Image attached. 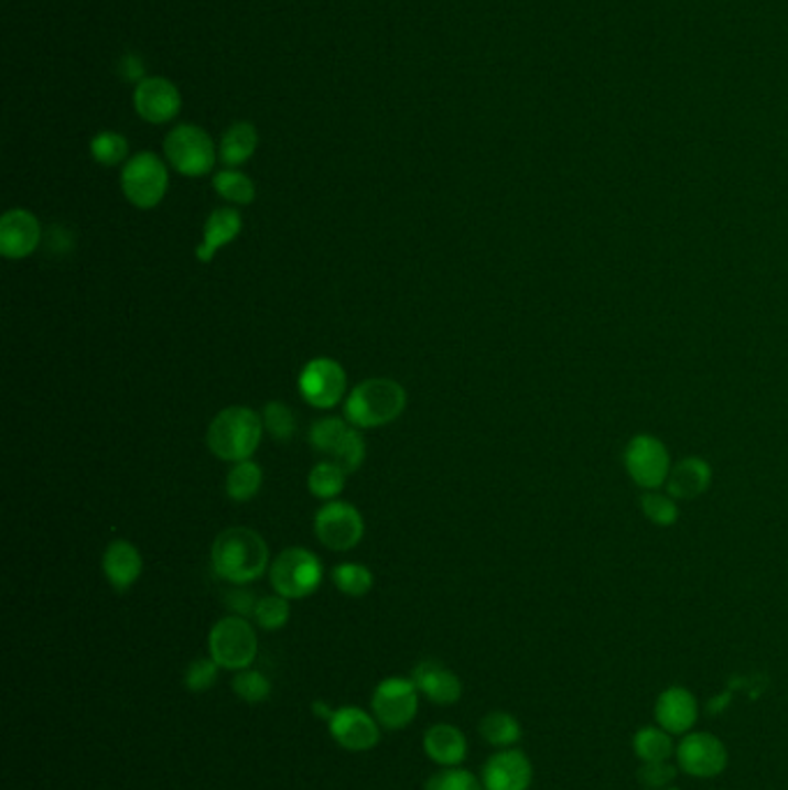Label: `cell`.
Returning <instances> with one entry per match:
<instances>
[{
    "label": "cell",
    "mask_w": 788,
    "mask_h": 790,
    "mask_svg": "<svg viewBox=\"0 0 788 790\" xmlns=\"http://www.w3.org/2000/svg\"><path fill=\"white\" fill-rule=\"evenodd\" d=\"M479 733L488 742V745H493L497 749H511L522 737V726L514 714L497 710V712H488L484 716L479 724Z\"/></svg>",
    "instance_id": "603a6c76"
},
{
    "label": "cell",
    "mask_w": 788,
    "mask_h": 790,
    "mask_svg": "<svg viewBox=\"0 0 788 790\" xmlns=\"http://www.w3.org/2000/svg\"><path fill=\"white\" fill-rule=\"evenodd\" d=\"M121 187L126 199L141 208L149 210L155 208L170 190V172L166 164L155 153H137L123 166Z\"/></svg>",
    "instance_id": "52a82bcc"
},
{
    "label": "cell",
    "mask_w": 788,
    "mask_h": 790,
    "mask_svg": "<svg viewBox=\"0 0 788 790\" xmlns=\"http://www.w3.org/2000/svg\"><path fill=\"white\" fill-rule=\"evenodd\" d=\"M102 571L107 583L116 589V592H126L130 589L143 571V560L139 550L126 541V539H116L105 548L102 555Z\"/></svg>",
    "instance_id": "d6986e66"
},
{
    "label": "cell",
    "mask_w": 788,
    "mask_h": 790,
    "mask_svg": "<svg viewBox=\"0 0 788 790\" xmlns=\"http://www.w3.org/2000/svg\"><path fill=\"white\" fill-rule=\"evenodd\" d=\"M412 680L423 696L435 705H456L463 696V682L451 668L440 661H421Z\"/></svg>",
    "instance_id": "ac0fdd59"
},
{
    "label": "cell",
    "mask_w": 788,
    "mask_h": 790,
    "mask_svg": "<svg viewBox=\"0 0 788 790\" xmlns=\"http://www.w3.org/2000/svg\"><path fill=\"white\" fill-rule=\"evenodd\" d=\"M265 435L261 416L246 404H234L215 414L208 425L206 444L215 458L227 463L250 461Z\"/></svg>",
    "instance_id": "7a4b0ae2"
},
{
    "label": "cell",
    "mask_w": 788,
    "mask_h": 790,
    "mask_svg": "<svg viewBox=\"0 0 788 790\" xmlns=\"http://www.w3.org/2000/svg\"><path fill=\"white\" fill-rule=\"evenodd\" d=\"M208 652L220 668L246 670L259 652L257 631L241 615L223 617L208 634Z\"/></svg>",
    "instance_id": "277c9868"
},
{
    "label": "cell",
    "mask_w": 788,
    "mask_h": 790,
    "mask_svg": "<svg viewBox=\"0 0 788 790\" xmlns=\"http://www.w3.org/2000/svg\"><path fill=\"white\" fill-rule=\"evenodd\" d=\"M347 472L336 461H322L307 474V490L317 499H336L345 488Z\"/></svg>",
    "instance_id": "484cf974"
},
{
    "label": "cell",
    "mask_w": 788,
    "mask_h": 790,
    "mask_svg": "<svg viewBox=\"0 0 788 790\" xmlns=\"http://www.w3.org/2000/svg\"><path fill=\"white\" fill-rule=\"evenodd\" d=\"M532 777L528 756L518 749H501L486 760L482 781L486 790H530Z\"/></svg>",
    "instance_id": "9a60e30c"
},
{
    "label": "cell",
    "mask_w": 788,
    "mask_h": 790,
    "mask_svg": "<svg viewBox=\"0 0 788 790\" xmlns=\"http://www.w3.org/2000/svg\"><path fill=\"white\" fill-rule=\"evenodd\" d=\"M42 241V225L26 208H12L0 218V255L6 259H26Z\"/></svg>",
    "instance_id": "5bb4252c"
},
{
    "label": "cell",
    "mask_w": 788,
    "mask_h": 790,
    "mask_svg": "<svg viewBox=\"0 0 788 790\" xmlns=\"http://www.w3.org/2000/svg\"><path fill=\"white\" fill-rule=\"evenodd\" d=\"M673 735L661 726H645L634 735V754L643 762L650 760H671L676 754Z\"/></svg>",
    "instance_id": "cb8c5ba5"
},
{
    "label": "cell",
    "mask_w": 788,
    "mask_h": 790,
    "mask_svg": "<svg viewBox=\"0 0 788 790\" xmlns=\"http://www.w3.org/2000/svg\"><path fill=\"white\" fill-rule=\"evenodd\" d=\"M244 229V218L236 208H215L204 225V238L197 246V259L202 263H211L225 246L236 241V236Z\"/></svg>",
    "instance_id": "ffe728a7"
},
{
    "label": "cell",
    "mask_w": 788,
    "mask_h": 790,
    "mask_svg": "<svg viewBox=\"0 0 788 790\" xmlns=\"http://www.w3.org/2000/svg\"><path fill=\"white\" fill-rule=\"evenodd\" d=\"M408 407V391L400 381L389 377H370L356 385L345 400V419L358 428H381L389 425Z\"/></svg>",
    "instance_id": "3957f363"
},
{
    "label": "cell",
    "mask_w": 788,
    "mask_h": 790,
    "mask_svg": "<svg viewBox=\"0 0 788 790\" xmlns=\"http://www.w3.org/2000/svg\"><path fill=\"white\" fill-rule=\"evenodd\" d=\"M313 712L317 714V716H322V719H331V714H333V707H328L324 701H317L315 705H313Z\"/></svg>",
    "instance_id": "b9f144b4"
},
{
    "label": "cell",
    "mask_w": 788,
    "mask_h": 790,
    "mask_svg": "<svg viewBox=\"0 0 788 790\" xmlns=\"http://www.w3.org/2000/svg\"><path fill=\"white\" fill-rule=\"evenodd\" d=\"M663 790H680V788H676V786H671V788H663Z\"/></svg>",
    "instance_id": "7bdbcfd3"
},
{
    "label": "cell",
    "mask_w": 788,
    "mask_h": 790,
    "mask_svg": "<svg viewBox=\"0 0 788 790\" xmlns=\"http://www.w3.org/2000/svg\"><path fill=\"white\" fill-rule=\"evenodd\" d=\"M678 768L689 777L714 779L728 765V751L724 742L710 733H687L676 749Z\"/></svg>",
    "instance_id": "8fae6325"
},
{
    "label": "cell",
    "mask_w": 788,
    "mask_h": 790,
    "mask_svg": "<svg viewBox=\"0 0 788 790\" xmlns=\"http://www.w3.org/2000/svg\"><path fill=\"white\" fill-rule=\"evenodd\" d=\"M271 585L284 598H307L324 581L322 560L305 548H287L271 562Z\"/></svg>",
    "instance_id": "5b68a950"
},
{
    "label": "cell",
    "mask_w": 788,
    "mask_h": 790,
    "mask_svg": "<svg viewBox=\"0 0 788 790\" xmlns=\"http://www.w3.org/2000/svg\"><path fill=\"white\" fill-rule=\"evenodd\" d=\"M128 139L118 132L105 130L98 137H93L90 141V155L95 162H100L102 166H116L128 160Z\"/></svg>",
    "instance_id": "1f68e13d"
},
{
    "label": "cell",
    "mask_w": 788,
    "mask_h": 790,
    "mask_svg": "<svg viewBox=\"0 0 788 790\" xmlns=\"http://www.w3.org/2000/svg\"><path fill=\"white\" fill-rule=\"evenodd\" d=\"M299 391L315 410H331L347 396V375L338 361L317 356L299 375Z\"/></svg>",
    "instance_id": "9c48e42d"
},
{
    "label": "cell",
    "mask_w": 788,
    "mask_h": 790,
    "mask_svg": "<svg viewBox=\"0 0 788 790\" xmlns=\"http://www.w3.org/2000/svg\"><path fill=\"white\" fill-rule=\"evenodd\" d=\"M211 564L218 576L231 585H250L269 566V545L250 527H229L211 545Z\"/></svg>",
    "instance_id": "6da1fadb"
},
{
    "label": "cell",
    "mask_w": 788,
    "mask_h": 790,
    "mask_svg": "<svg viewBox=\"0 0 788 790\" xmlns=\"http://www.w3.org/2000/svg\"><path fill=\"white\" fill-rule=\"evenodd\" d=\"M231 689L236 693V699H241L244 703L248 705H259V703H267L271 699V680L259 673V670H238L236 678L231 680Z\"/></svg>",
    "instance_id": "4dcf8cb0"
},
{
    "label": "cell",
    "mask_w": 788,
    "mask_h": 790,
    "mask_svg": "<svg viewBox=\"0 0 788 790\" xmlns=\"http://www.w3.org/2000/svg\"><path fill=\"white\" fill-rule=\"evenodd\" d=\"M315 537L336 553H347L364 539V518L349 501L331 499L315 513Z\"/></svg>",
    "instance_id": "30bf717a"
},
{
    "label": "cell",
    "mask_w": 788,
    "mask_h": 790,
    "mask_svg": "<svg viewBox=\"0 0 788 790\" xmlns=\"http://www.w3.org/2000/svg\"><path fill=\"white\" fill-rule=\"evenodd\" d=\"M290 613H292L290 598H284L280 594H269V596H261L257 602L252 619L261 629L278 631L287 625V621H290Z\"/></svg>",
    "instance_id": "d6a6232c"
},
{
    "label": "cell",
    "mask_w": 788,
    "mask_h": 790,
    "mask_svg": "<svg viewBox=\"0 0 788 790\" xmlns=\"http://www.w3.org/2000/svg\"><path fill=\"white\" fill-rule=\"evenodd\" d=\"M218 673H220V665L213 661V657H199L185 668L183 684L193 693H204L215 682H218Z\"/></svg>",
    "instance_id": "8d00e7d4"
},
{
    "label": "cell",
    "mask_w": 788,
    "mask_h": 790,
    "mask_svg": "<svg viewBox=\"0 0 788 790\" xmlns=\"http://www.w3.org/2000/svg\"><path fill=\"white\" fill-rule=\"evenodd\" d=\"M257 602H259V598H255V594L248 592V589H231L227 594V606L234 610V615H241L246 619L255 615Z\"/></svg>",
    "instance_id": "ab89813d"
},
{
    "label": "cell",
    "mask_w": 788,
    "mask_h": 790,
    "mask_svg": "<svg viewBox=\"0 0 788 790\" xmlns=\"http://www.w3.org/2000/svg\"><path fill=\"white\" fill-rule=\"evenodd\" d=\"M643 509L650 516V520H655L659 524H671L678 518V509L673 501L663 495H657V493H650L643 497Z\"/></svg>",
    "instance_id": "f35d334b"
},
{
    "label": "cell",
    "mask_w": 788,
    "mask_h": 790,
    "mask_svg": "<svg viewBox=\"0 0 788 790\" xmlns=\"http://www.w3.org/2000/svg\"><path fill=\"white\" fill-rule=\"evenodd\" d=\"M419 689L414 680L387 678L373 691V716L389 731L408 728L419 712Z\"/></svg>",
    "instance_id": "ba28073f"
},
{
    "label": "cell",
    "mask_w": 788,
    "mask_h": 790,
    "mask_svg": "<svg viewBox=\"0 0 788 790\" xmlns=\"http://www.w3.org/2000/svg\"><path fill=\"white\" fill-rule=\"evenodd\" d=\"M181 93L164 77H147L137 84L134 109L147 123L164 126L174 121L181 111Z\"/></svg>",
    "instance_id": "4fadbf2b"
},
{
    "label": "cell",
    "mask_w": 788,
    "mask_h": 790,
    "mask_svg": "<svg viewBox=\"0 0 788 790\" xmlns=\"http://www.w3.org/2000/svg\"><path fill=\"white\" fill-rule=\"evenodd\" d=\"M657 726L671 735H687L699 722V701L684 686H668L655 705Z\"/></svg>",
    "instance_id": "2e32d148"
},
{
    "label": "cell",
    "mask_w": 788,
    "mask_h": 790,
    "mask_svg": "<svg viewBox=\"0 0 788 790\" xmlns=\"http://www.w3.org/2000/svg\"><path fill=\"white\" fill-rule=\"evenodd\" d=\"M331 461H336L347 474L361 469V465L366 463V440L361 433H358V428L349 425L336 451L331 453Z\"/></svg>",
    "instance_id": "e575fe53"
},
{
    "label": "cell",
    "mask_w": 788,
    "mask_h": 790,
    "mask_svg": "<svg viewBox=\"0 0 788 790\" xmlns=\"http://www.w3.org/2000/svg\"><path fill=\"white\" fill-rule=\"evenodd\" d=\"M261 484H265L261 465H257L255 461H241L234 463V467L229 469L225 490L234 501H250L261 490Z\"/></svg>",
    "instance_id": "d4e9b609"
},
{
    "label": "cell",
    "mask_w": 788,
    "mask_h": 790,
    "mask_svg": "<svg viewBox=\"0 0 788 790\" xmlns=\"http://www.w3.org/2000/svg\"><path fill=\"white\" fill-rule=\"evenodd\" d=\"M678 770L680 768H676L671 760H650V762L640 765L636 772V779L640 781L643 788L663 790V788L673 786V781L678 779Z\"/></svg>",
    "instance_id": "d590c367"
},
{
    "label": "cell",
    "mask_w": 788,
    "mask_h": 790,
    "mask_svg": "<svg viewBox=\"0 0 788 790\" xmlns=\"http://www.w3.org/2000/svg\"><path fill=\"white\" fill-rule=\"evenodd\" d=\"M625 461L634 481L643 488H657L668 476V453L661 442L652 437L640 435L632 440L625 453Z\"/></svg>",
    "instance_id": "e0dca14e"
},
{
    "label": "cell",
    "mask_w": 788,
    "mask_h": 790,
    "mask_svg": "<svg viewBox=\"0 0 788 790\" xmlns=\"http://www.w3.org/2000/svg\"><path fill=\"white\" fill-rule=\"evenodd\" d=\"M423 790H486L484 781L476 779L467 770L449 768L442 772H435L423 786Z\"/></svg>",
    "instance_id": "74e56055"
},
{
    "label": "cell",
    "mask_w": 788,
    "mask_h": 790,
    "mask_svg": "<svg viewBox=\"0 0 788 790\" xmlns=\"http://www.w3.org/2000/svg\"><path fill=\"white\" fill-rule=\"evenodd\" d=\"M423 749L430 756V760H435L438 765L456 768V765H461L467 758V737L456 726L438 724L425 731Z\"/></svg>",
    "instance_id": "44dd1931"
},
{
    "label": "cell",
    "mask_w": 788,
    "mask_h": 790,
    "mask_svg": "<svg viewBox=\"0 0 788 790\" xmlns=\"http://www.w3.org/2000/svg\"><path fill=\"white\" fill-rule=\"evenodd\" d=\"M121 75L126 82H137V79H147L143 77V63L139 56L134 54H128L123 61H121Z\"/></svg>",
    "instance_id": "60d3db41"
},
{
    "label": "cell",
    "mask_w": 788,
    "mask_h": 790,
    "mask_svg": "<svg viewBox=\"0 0 788 790\" xmlns=\"http://www.w3.org/2000/svg\"><path fill=\"white\" fill-rule=\"evenodd\" d=\"M257 143H259V134L252 123H234L220 141V160L229 166V170L241 166L255 155Z\"/></svg>",
    "instance_id": "7402d4cb"
},
{
    "label": "cell",
    "mask_w": 788,
    "mask_h": 790,
    "mask_svg": "<svg viewBox=\"0 0 788 790\" xmlns=\"http://www.w3.org/2000/svg\"><path fill=\"white\" fill-rule=\"evenodd\" d=\"M328 724V735L347 751L364 754L377 747L379 742V722L361 707H338L333 710Z\"/></svg>",
    "instance_id": "7c38bea8"
},
{
    "label": "cell",
    "mask_w": 788,
    "mask_h": 790,
    "mask_svg": "<svg viewBox=\"0 0 788 790\" xmlns=\"http://www.w3.org/2000/svg\"><path fill=\"white\" fill-rule=\"evenodd\" d=\"M333 585H336L345 596L361 598L373 589L375 576H373V571L364 564L345 562V564H338L336 569H333Z\"/></svg>",
    "instance_id": "f1b7e54d"
},
{
    "label": "cell",
    "mask_w": 788,
    "mask_h": 790,
    "mask_svg": "<svg viewBox=\"0 0 788 790\" xmlns=\"http://www.w3.org/2000/svg\"><path fill=\"white\" fill-rule=\"evenodd\" d=\"M349 421L347 419H338V416H326L315 421L310 425L307 433V442L317 453H324V456H331L336 446L341 444V440L345 437V433L349 430Z\"/></svg>",
    "instance_id": "f546056e"
},
{
    "label": "cell",
    "mask_w": 788,
    "mask_h": 790,
    "mask_svg": "<svg viewBox=\"0 0 788 790\" xmlns=\"http://www.w3.org/2000/svg\"><path fill=\"white\" fill-rule=\"evenodd\" d=\"M213 187L223 199L236 204V206H248L257 197V187L250 176L236 170H223L213 176Z\"/></svg>",
    "instance_id": "83f0119b"
},
{
    "label": "cell",
    "mask_w": 788,
    "mask_h": 790,
    "mask_svg": "<svg viewBox=\"0 0 788 790\" xmlns=\"http://www.w3.org/2000/svg\"><path fill=\"white\" fill-rule=\"evenodd\" d=\"M708 481H710L708 465L697 458H689L673 469L671 481H668V490L678 497H694L705 490Z\"/></svg>",
    "instance_id": "4316f807"
},
{
    "label": "cell",
    "mask_w": 788,
    "mask_h": 790,
    "mask_svg": "<svg viewBox=\"0 0 788 790\" xmlns=\"http://www.w3.org/2000/svg\"><path fill=\"white\" fill-rule=\"evenodd\" d=\"M261 423H265V430L276 442H290L296 433L294 412L284 402L278 400L265 407V412H261Z\"/></svg>",
    "instance_id": "836d02e7"
},
{
    "label": "cell",
    "mask_w": 788,
    "mask_h": 790,
    "mask_svg": "<svg viewBox=\"0 0 788 790\" xmlns=\"http://www.w3.org/2000/svg\"><path fill=\"white\" fill-rule=\"evenodd\" d=\"M164 155L174 170L183 176L199 178L213 172L215 160V143L213 139L197 126H179L164 139Z\"/></svg>",
    "instance_id": "8992f818"
}]
</instances>
